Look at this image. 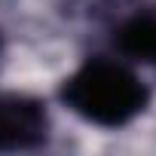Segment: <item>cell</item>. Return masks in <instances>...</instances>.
I'll return each mask as SVG.
<instances>
[{
	"label": "cell",
	"mask_w": 156,
	"mask_h": 156,
	"mask_svg": "<svg viewBox=\"0 0 156 156\" xmlns=\"http://www.w3.org/2000/svg\"><path fill=\"white\" fill-rule=\"evenodd\" d=\"M61 101L80 119L101 129H122L150 104V89L119 61L89 58L61 83Z\"/></svg>",
	"instance_id": "1"
},
{
	"label": "cell",
	"mask_w": 156,
	"mask_h": 156,
	"mask_svg": "<svg viewBox=\"0 0 156 156\" xmlns=\"http://www.w3.org/2000/svg\"><path fill=\"white\" fill-rule=\"evenodd\" d=\"M49 141L46 104L25 92H0V153L37 150Z\"/></svg>",
	"instance_id": "2"
},
{
	"label": "cell",
	"mask_w": 156,
	"mask_h": 156,
	"mask_svg": "<svg viewBox=\"0 0 156 156\" xmlns=\"http://www.w3.org/2000/svg\"><path fill=\"white\" fill-rule=\"evenodd\" d=\"M113 46L126 58L156 67V9H144L122 19L113 31Z\"/></svg>",
	"instance_id": "3"
}]
</instances>
